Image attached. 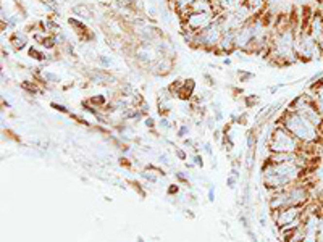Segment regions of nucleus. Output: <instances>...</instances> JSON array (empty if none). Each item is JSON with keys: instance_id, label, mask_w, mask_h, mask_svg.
I'll use <instances>...</instances> for the list:
<instances>
[{"instance_id": "obj_1", "label": "nucleus", "mask_w": 323, "mask_h": 242, "mask_svg": "<svg viewBox=\"0 0 323 242\" xmlns=\"http://www.w3.org/2000/svg\"><path fill=\"white\" fill-rule=\"evenodd\" d=\"M304 170L306 168H302L301 165H297V163L265 161L262 165L263 186H265L272 194L273 192L283 191L286 189V187L299 182L302 175H304Z\"/></svg>"}, {"instance_id": "obj_2", "label": "nucleus", "mask_w": 323, "mask_h": 242, "mask_svg": "<svg viewBox=\"0 0 323 242\" xmlns=\"http://www.w3.org/2000/svg\"><path fill=\"white\" fill-rule=\"evenodd\" d=\"M278 123L285 126L286 129L304 145H315L323 142L319 128L312 125L307 118L299 115V113L285 110L283 115L280 116V120H278Z\"/></svg>"}, {"instance_id": "obj_3", "label": "nucleus", "mask_w": 323, "mask_h": 242, "mask_svg": "<svg viewBox=\"0 0 323 242\" xmlns=\"http://www.w3.org/2000/svg\"><path fill=\"white\" fill-rule=\"evenodd\" d=\"M309 199V189L299 181L283 191L273 192L272 197L268 199V205H270L272 211L286 209V207H306Z\"/></svg>"}, {"instance_id": "obj_4", "label": "nucleus", "mask_w": 323, "mask_h": 242, "mask_svg": "<svg viewBox=\"0 0 323 242\" xmlns=\"http://www.w3.org/2000/svg\"><path fill=\"white\" fill-rule=\"evenodd\" d=\"M268 152L273 154H299V152L310 150V145H304L299 142L285 126L276 123L268 136Z\"/></svg>"}, {"instance_id": "obj_5", "label": "nucleus", "mask_w": 323, "mask_h": 242, "mask_svg": "<svg viewBox=\"0 0 323 242\" xmlns=\"http://www.w3.org/2000/svg\"><path fill=\"white\" fill-rule=\"evenodd\" d=\"M296 55L299 62H314L323 57L320 44L310 36V32L301 24L296 26Z\"/></svg>"}, {"instance_id": "obj_6", "label": "nucleus", "mask_w": 323, "mask_h": 242, "mask_svg": "<svg viewBox=\"0 0 323 242\" xmlns=\"http://www.w3.org/2000/svg\"><path fill=\"white\" fill-rule=\"evenodd\" d=\"M221 36H223V28H221L220 16H215V21H213L210 26H208L207 29H204L202 32L196 34V41H194L192 47L213 52L218 47V44H220Z\"/></svg>"}, {"instance_id": "obj_7", "label": "nucleus", "mask_w": 323, "mask_h": 242, "mask_svg": "<svg viewBox=\"0 0 323 242\" xmlns=\"http://www.w3.org/2000/svg\"><path fill=\"white\" fill-rule=\"evenodd\" d=\"M215 21V15L208 12H191L185 19H181L183 31L202 32Z\"/></svg>"}, {"instance_id": "obj_8", "label": "nucleus", "mask_w": 323, "mask_h": 242, "mask_svg": "<svg viewBox=\"0 0 323 242\" xmlns=\"http://www.w3.org/2000/svg\"><path fill=\"white\" fill-rule=\"evenodd\" d=\"M302 213H304V207H286V209H281V210H273L272 218H273V223L280 229L288 225H292L296 220H301Z\"/></svg>"}, {"instance_id": "obj_9", "label": "nucleus", "mask_w": 323, "mask_h": 242, "mask_svg": "<svg viewBox=\"0 0 323 242\" xmlns=\"http://www.w3.org/2000/svg\"><path fill=\"white\" fill-rule=\"evenodd\" d=\"M235 42H236V48L249 53L252 42H254V34H252L251 21L246 23L244 26H241L238 31H235Z\"/></svg>"}, {"instance_id": "obj_10", "label": "nucleus", "mask_w": 323, "mask_h": 242, "mask_svg": "<svg viewBox=\"0 0 323 242\" xmlns=\"http://www.w3.org/2000/svg\"><path fill=\"white\" fill-rule=\"evenodd\" d=\"M296 113H299V115L307 118V120H309L312 125H315L319 129H320V126L323 125V116H322V113L319 112V108L315 107V103H314L312 98L307 103H304V105H302Z\"/></svg>"}, {"instance_id": "obj_11", "label": "nucleus", "mask_w": 323, "mask_h": 242, "mask_svg": "<svg viewBox=\"0 0 323 242\" xmlns=\"http://www.w3.org/2000/svg\"><path fill=\"white\" fill-rule=\"evenodd\" d=\"M307 31L310 32V36L319 44L323 41V12L322 10L312 15V18L309 19V24H307Z\"/></svg>"}, {"instance_id": "obj_12", "label": "nucleus", "mask_w": 323, "mask_h": 242, "mask_svg": "<svg viewBox=\"0 0 323 242\" xmlns=\"http://www.w3.org/2000/svg\"><path fill=\"white\" fill-rule=\"evenodd\" d=\"M149 68H151V71L153 73V75L165 76V75H168V73L173 70V58L162 55V57H158L157 60L153 62Z\"/></svg>"}, {"instance_id": "obj_13", "label": "nucleus", "mask_w": 323, "mask_h": 242, "mask_svg": "<svg viewBox=\"0 0 323 242\" xmlns=\"http://www.w3.org/2000/svg\"><path fill=\"white\" fill-rule=\"evenodd\" d=\"M235 50H236L235 32H233V31L223 32L221 41H220V44H218V47H217L213 52H217V53H223V55H230V53H233Z\"/></svg>"}, {"instance_id": "obj_14", "label": "nucleus", "mask_w": 323, "mask_h": 242, "mask_svg": "<svg viewBox=\"0 0 323 242\" xmlns=\"http://www.w3.org/2000/svg\"><path fill=\"white\" fill-rule=\"evenodd\" d=\"M10 44L15 47V50H24L29 44V36L26 31H15L10 36Z\"/></svg>"}, {"instance_id": "obj_15", "label": "nucleus", "mask_w": 323, "mask_h": 242, "mask_svg": "<svg viewBox=\"0 0 323 242\" xmlns=\"http://www.w3.org/2000/svg\"><path fill=\"white\" fill-rule=\"evenodd\" d=\"M244 3L251 8L252 16H258L265 10V0H246Z\"/></svg>"}, {"instance_id": "obj_16", "label": "nucleus", "mask_w": 323, "mask_h": 242, "mask_svg": "<svg viewBox=\"0 0 323 242\" xmlns=\"http://www.w3.org/2000/svg\"><path fill=\"white\" fill-rule=\"evenodd\" d=\"M71 12H73L74 15H79L81 18H86V19H89V18L92 16L91 10H89L86 5H74V7L71 8Z\"/></svg>"}, {"instance_id": "obj_17", "label": "nucleus", "mask_w": 323, "mask_h": 242, "mask_svg": "<svg viewBox=\"0 0 323 242\" xmlns=\"http://www.w3.org/2000/svg\"><path fill=\"white\" fill-rule=\"evenodd\" d=\"M87 102L91 103L92 107L99 108V110H102V108L107 105V98H105V96H101V94H99V96H92Z\"/></svg>"}, {"instance_id": "obj_18", "label": "nucleus", "mask_w": 323, "mask_h": 242, "mask_svg": "<svg viewBox=\"0 0 323 242\" xmlns=\"http://www.w3.org/2000/svg\"><path fill=\"white\" fill-rule=\"evenodd\" d=\"M21 89L23 91H26L29 96H36V94H39V87L36 86V82H31V81H23Z\"/></svg>"}, {"instance_id": "obj_19", "label": "nucleus", "mask_w": 323, "mask_h": 242, "mask_svg": "<svg viewBox=\"0 0 323 242\" xmlns=\"http://www.w3.org/2000/svg\"><path fill=\"white\" fill-rule=\"evenodd\" d=\"M42 82H51V84H57L60 82V78H58V75H55V73L52 71H42Z\"/></svg>"}, {"instance_id": "obj_20", "label": "nucleus", "mask_w": 323, "mask_h": 242, "mask_svg": "<svg viewBox=\"0 0 323 242\" xmlns=\"http://www.w3.org/2000/svg\"><path fill=\"white\" fill-rule=\"evenodd\" d=\"M258 102H260V97L255 96V94H252V96H246V97H244L246 108H254Z\"/></svg>"}, {"instance_id": "obj_21", "label": "nucleus", "mask_w": 323, "mask_h": 242, "mask_svg": "<svg viewBox=\"0 0 323 242\" xmlns=\"http://www.w3.org/2000/svg\"><path fill=\"white\" fill-rule=\"evenodd\" d=\"M238 80H239V82H247L254 80V73L246 71V70H238Z\"/></svg>"}, {"instance_id": "obj_22", "label": "nucleus", "mask_w": 323, "mask_h": 242, "mask_svg": "<svg viewBox=\"0 0 323 242\" xmlns=\"http://www.w3.org/2000/svg\"><path fill=\"white\" fill-rule=\"evenodd\" d=\"M99 60V63H101V65L103 66V68H110L112 66V58L110 57H107V55H101L97 58Z\"/></svg>"}, {"instance_id": "obj_23", "label": "nucleus", "mask_w": 323, "mask_h": 242, "mask_svg": "<svg viewBox=\"0 0 323 242\" xmlns=\"http://www.w3.org/2000/svg\"><path fill=\"white\" fill-rule=\"evenodd\" d=\"M51 107L52 108H55L57 112H60V113H65V115H69V110L65 105H62V103H57V102H52L51 103Z\"/></svg>"}, {"instance_id": "obj_24", "label": "nucleus", "mask_w": 323, "mask_h": 242, "mask_svg": "<svg viewBox=\"0 0 323 242\" xmlns=\"http://www.w3.org/2000/svg\"><path fill=\"white\" fill-rule=\"evenodd\" d=\"M142 177L144 179H147L149 182H157V173H151L149 170L142 173Z\"/></svg>"}, {"instance_id": "obj_25", "label": "nucleus", "mask_w": 323, "mask_h": 242, "mask_svg": "<svg viewBox=\"0 0 323 242\" xmlns=\"http://www.w3.org/2000/svg\"><path fill=\"white\" fill-rule=\"evenodd\" d=\"M178 137H186L187 134H189V126L187 125H181L180 128H178Z\"/></svg>"}, {"instance_id": "obj_26", "label": "nucleus", "mask_w": 323, "mask_h": 242, "mask_svg": "<svg viewBox=\"0 0 323 242\" xmlns=\"http://www.w3.org/2000/svg\"><path fill=\"white\" fill-rule=\"evenodd\" d=\"M158 125H160L163 129H170V128H171V123H170V120H168L167 116H162L160 121H158Z\"/></svg>"}, {"instance_id": "obj_27", "label": "nucleus", "mask_w": 323, "mask_h": 242, "mask_svg": "<svg viewBox=\"0 0 323 242\" xmlns=\"http://www.w3.org/2000/svg\"><path fill=\"white\" fill-rule=\"evenodd\" d=\"M317 239H319V242H323V213L320 216V225H319V234H317Z\"/></svg>"}, {"instance_id": "obj_28", "label": "nucleus", "mask_w": 323, "mask_h": 242, "mask_svg": "<svg viewBox=\"0 0 323 242\" xmlns=\"http://www.w3.org/2000/svg\"><path fill=\"white\" fill-rule=\"evenodd\" d=\"M175 155L178 157V159L180 160H186L187 159V154L183 149H180V147H178V149H175Z\"/></svg>"}, {"instance_id": "obj_29", "label": "nucleus", "mask_w": 323, "mask_h": 242, "mask_svg": "<svg viewBox=\"0 0 323 242\" xmlns=\"http://www.w3.org/2000/svg\"><path fill=\"white\" fill-rule=\"evenodd\" d=\"M192 160H194L192 163H194V165H196V166H201V168L204 166V160H202V155L196 154V155L192 157Z\"/></svg>"}, {"instance_id": "obj_30", "label": "nucleus", "mask_w": 323, "mask_h": 242, "mask_svg": "<svg viewBox=\"0 0 323 242\" xmlns=\"http://www.w3.org/2000/svg\"><path fill=\"white\" fill-rule=\"evenodd\" d=\"M144 125H146L147 128H151V129H153V128H155V121H153V118L146 116L144 118Z\"/></svg>"}, {"instance_id": "obj_31", "label": "nucleus", "mask_w": 323, "mask_h": 242, "mask_svg": "<svg viewBox=\"0 0 323 242\" xmlns=\"http://www.w3.org/2000/svg\"><path fill=\"white\" fill-rule=\"evenodd\" d=\"M226 186L230 187V189H235V187H236V177H235V176L228 177V179H226Z\"/></svg>"}, {"instance_id": "obj_32", "label": "nucleus", "mask_w": 323, "mask_h": 242, "mask_svg": "<svg viewBox=\"0 0 323 242\" xmlns=\"http://www.w3.org/2000/svg\"><path fill=\"white\" fill-rule=\"evenodd\" d=\"M178 192H180V186L170 184V187H168V194H178Z\"/></svg>"}, {"instance_id": "obj_33", "label": "nucleus", "mask_w": 323, "mask_h": 242, "mask_svg": "<svg viewBox=\"0 0 323 242\" xmlns=\"http://www.w3.org/2000/svg\"><path fill=\"white\" fill-rule=\"evenodd\" d=\"M204 80L207 81L208 86H215V80H213V78H212L210 75H204Z\"/></svg>"}, {"instance_id": "obj_34", "label": "nucleus", "mask_w": 323, "mask_h": 242, "mask_svg": "<svg viewBox=\"0 0 323 242\" xmlns=\"http://www.w3.org/2000/svg\"><path fill=\"white\" fill-rule=\"evenodd\" d=\"M208 200H210V202L215 200V189H213V187L208 189Z\"/></svg>"}, {"instance_id": "obj_35", "label": "nucleus", "mask_w": 323, "mask_h": 242, "mask_svg": "<svg viewBox=\"0 0 323 242\" xmlns=\"http://www.w3.org/2000/svg\"><path fill=\"white\" fill-rule=\"evenodd\" d=\"M176 177H178V181H181V182H187V177L183 175V173H176Z\"/></svg>"}, {"instance_id": "obj_36", "label": "nucleus", "mask_w": 323, "mask_h": 242, "mask_svg": "<svg viewBox=\"0 0 323 242\" xmlns=\"http://www.w3.org/2000/svg\"><path fill=\"white\" fill-rule=\"evenodd\" d=\"M204 150H205L208 155H212V154H213V152H212V145H210V144H205V145H204Z\"/></svg>"}, {"instance_id": "obj_37", "label": "nucleus", "mask_w": 323, "mask_h": 242, "mask_svg": "<svg viewBox=\"0 0 323 242\" xmlns=\"http://www.w3.org/2000/svg\"><path fill=\"white\" fill-rule=\"evenodd\" d=\"M223 63H225L226 66H230V65H231V58H225V60H223Z\"/></svg>"}, {"instance_id": "obj_38", "label": "nucleus", "mask_w": 323, "mask_h": 242, "mask_svg": "<svg viewBox=\"0 0 323 242\" xmlns=\"http://www.w3.org/2000/svg\"><path fill=\"white\" fill-rule=\"evenodd\" d=\"M319 82H320V84H322V86H323V76H322V80H320Z\"/></svg>"}, {"instance_id": "obj_39", "label": "nucleus", "mask_w": 323, "mask_h": 242, "mask_svg": "<svg viewBox=\"0 0 323 242\" xmlns=\"http://www.w3.org/2000/svg\"><path fill=\"white\" fill-rule=\"evenodd\" d=\"M202 2H210V0H202Z\"/></svg>"}, {"instance_id": "obj_40", "label": "nucleus", "mask_w": 323, "mask_h": 242, "mask_svg": "<svg viewBox=\"0 0 323 242\" xmlns=\"http://www.w3.org/2000/svg\"><path fill=\"white\" fill-rule=\"evenodd\" d=\"M137 242H144V241H142V239H139V241H137Z\"/></svg>"}, {"instance_id": "obj_41", "label": "nucleus", "mask_w": 323, "mask_h": 242, "mask_svg": "<svg viewBox=\"0 0 323 242\" xmlns=\"http://www.w3.org/2000/svg\"><path fill=\"white\" fill-rule=\"evenodd\" d=\"M322 12H323V10H322Z\"/></svg>"}]
</instances>
